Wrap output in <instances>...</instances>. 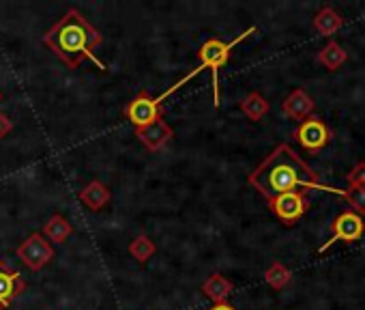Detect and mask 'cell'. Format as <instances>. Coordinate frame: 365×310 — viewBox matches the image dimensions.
I'll return each instance as SVG.
<instances>
[{
  "label": "cell",
  "instance_id": "1",
  "mask_svg": "<svg viewBox=\"0 0 365 310\" xmlns=\"http://www.w3.org/2000/svg\"><path fill=\"white\" fill-rule=\"evenodd\" d=\"M247 184L254 190H258L267 201H271L279 194H286V192H297L299 188L331 192L337 196L344 194V190L322 186L318 175L314 173V169L286 142L277 144L267 158L250 173Z\"/></svg>",
  "mask_w": 365,
  "mask_h": 310
},
{
  "label": "cell",
  "instance_id": "2",
  "mask_svg": "<svg viewBox=\"0 0 365 310\" xmlns=\"http://www.w3.org/2000/svg\"><path fill=\"white\" fill-rule=\"evenodd\" d=\"M46 46L65 61L71 69H76L84 59L93 61L101 71L108 67L95 56V50L103 44V35L88 24L86 18L78 9H69L43 37Z\"/></svg>",
  "mask_w": 365,
  "mask_h": 310
},
{
  "label": "cell",
  "instance_id": "3",
  "mask_svg": "<svg viewBox=\"0 0 365 310\" xmlns=\"http://www.w3.org/2000/svg\"><path fill=\"white\" fill-rule=\"evenodd\" d=\"M256 33V26H250L245 33H241L237 39H232V41H222V39H209V41H205L202 44V48H200V52H198V56H200V65H198V69H194L192 74H187L185 78H180L174 86H170L163 95H159L155 101L157 104H161L165 97H170L174 91H178L182 84L185 82H190L192 78H196L200 71H205V69H211V74H213V106L217 108L220 106V69L228 63V59H230V52L243 41V39H247L250 35H254Z\"/></svg>",
  "mask_w": 365,
  "mask_h": 310
},
{
  "label": "cell",
  "instance_id": "4",
  "mask_svg": "<svg viewBox=\"0 0 365 310\" xmlns=\"http://www.w3.org/2000/svg\"><path fill=\"white\" fill-rule=\"evenodd\" d=\"M294 140L307 153H318L331 142V129L320 116L312 114V116H307L305 121L299 123V127L294 129Z\"/></svg>",
  "mask_w": 365,
  "mask_h": 310
},
{
  "label": "cell",
  "instance_id": "5",
  "mask_svg": "<svg viewBox=\"0 0 365 310\" xmlns=\"http://www.w3.org/2000/svg\"><path fill=\"white\" fill-rule=\"evenodd\" d=\"M365 233V222L359 214L346 209L341 214H337V218L333 220L331 224V239L324 241L320 248H318V254L324 252L329 246H333L335 241H344V244H352V241H359Z\"/></svg>",
  "mask_w": 365,
  "mask_h": 310
},
{
  "label": "cell",
  "instance_id": "6",
  "mask_svg": "<svg viewBox=\"0 0 365 310\" xmlns=\"http://www.w3.org/2000/svg\"><path fill=\"white\" fill-rule=\"evenodd\" d=\"M267 203H269V209H271L286 226H292L294 222H299V220L307 214V209H309V201H307V196H305L301 190L279 194V196H275V199H271V201H267Z\"/></svg>",
  "mask_w": 365,
  "mask_h": 310
},
{
  "label": "cell",
  "instance_id": "7",
  "mask_svg": "<svg viewBox=\"0 0 365 310\" xmlns=\"http://www.w3.org/2000/svg\"><path fill=\"white\" fill-rule=\"evenodd\" d=\"M16 254L29 269L39 271L54 259V248L50 246V241H46V237L41 233H33L20 244Z\"/></svg>",
  "mask_w": 365,
  "mask_h": 310
},
{
  "label": "cell",
  "instance_id": "8",
  "mask_svg": "<svg viewBox=\"0 0 365 310\" xmlns=\"http://www.w3.org/2000/svg\"><path fill=\"white\" fill-rule=\"evenodd\" d=\"M161 114V106L150 97L148 91H142L131 104H127L125 108V116L138 127H144V125H150L153 121H157Z\"/></svg>",
  "mask_w": 365,
  "mask_h": 310
},
{
  "label": "cell",
  "instance_id": "9",
  "mask_svg": "<svg viewBox=\"0 0 365 310\" xmlns=\"http://www.w3.org/2000/svg\"><path fill=\"white\" fill-rule=\"evenodd\" d=\"M24 289H26V284L20 278V274L7 261L0 259V310L9 308L11 301L24 293Z\"/></svg>",
  "mask_w": 365,
  "mask_h": 310
},
{
  "label": "cell",
  "instance_id": "10",
  "mask_svg": "<svg viewBox=\"0 0 365 310\" xmlns=\"http://www.w3.org/2000/svg\"><path fill=\"white\" fill-rule=\"evenodd\" d=\"M135 138L148 149V151H159L163 149L172 138H174V131L172 127L161 121V116L157 121H153L150 125H144V127H138L135 129Z\"/></svg>",
  "mask_w": 365,
  "mask_h": 310
},
{
  "label": "cell",
  "instance_id": "11",
  "mask_svg": "<svg viewBox=\"0 0 365 310\" xmlns=\"http://www.w3.org/2000/svg\"><path fill=\"white\" fill-rule=\"evenodd\" d=\"M316 110V101L303 91V89H294L282 104V112L294 121H305L307 116H312Z\"/></svg>",
  "mask_w": 365,
  "mask_h": 310
},
{
  "label": "cell",
  "instance_id": "12",
  "mask_svg": "<svg viewBox=\"0 0 365 310\" xmlns=\"http://www.w3.org/2000/svg\"><path fill=\"white\" fill-rule=\"evenodd\" d=\"M344 20L341 16L333 9V7H322L316 16H314V31L320 37H333L339 29H341Z\"/></svg>",
  "mask_w": 365,
  "mask_h": 310
},
{
  "label": "cell",
  "instance_id": "13",
  "mask_svg": "<svg viewBox=\"0 0 365 310\" xmlns=\"http://www.w3.org/2000/svg\"><path fill=\"white\" fill-rule=\"evenodd\" d=\"M110 190H108V186H103L101 181H91L82 192H80V201L91 209V211H99V209H103L108 203H110Z\"/></svg>",
  "mask_w": 365,
  "mask_h": 310
},
{
  "label": "cell",
  "instance_id": "14",
  "mask_svg": "<svg viewBox=\"0 0 365 310\" xmlns=\"http://www.w3.org/2000/svg\"><path fill=\"white\" fill-rule=\"evenodd\" d=\"M232 289H235V284H232L226 276H222V274H213V276L202 284V293H205L213 304L226 301L228 295L232 293Z\"/></svg>",
  "mask_w": 365,
  "mask_h": 310
},
{
  "label": "cell",
  "instance_id": "15",
  "mask_svg": "<svg viewBox=\"0 0 365 310\" xmlns=\"http://www.w3.org/2000/svg\"><path fill=\"white\" fill-rule=\"evenodd\" d=\"M318 61H320V65H322L324 69H329V71H337V69L348 61V52H346L337 41L329 39V41H327V46L320 50Z\"/></svg>",
  "mask_w": 365,
  "mask_h": 310
},
{
  "label": "cell",
  "instance_id": "16",
  "mask_svg": "<svg viewBox=\"0 0 365 310\" xmlns=\"http://www.w3.org/2000/svg\"><path fill=\"white\" fill-rule=\"evenodd\" d=\"M271 110V104L260 95V93H250L243 101H241V112L250 119V121H260L267 112Z\"/></svg>",
  "mask_w": 365,
  "mask_h": 310
},
{
  "label": "cell",
  "instance_id": "17",
  "mask_svg": "<svg viewBox=\"0 0 365 310\" xmlns=\"http://www.w3.org/2000/svg\"><path fill=\"white\" fill-rule=\"evenodd\" d=\"M71 231L73 229H71L69 220L65 216H61V214H54L48 220V224L43 226V235L50 237V241H54V244H65V239L71 235Z\"/></svg>",
  "mask_w": 365,
  "mask_h": 310
},
{
  "label": "cell",
  "instance_id": "18",
  "mask_svg": "<svg viewBox=\"0 0 365 310\" xmlns=\"http://www.w3.org/2000/svg\"><path fill=\"white\" fill-rule=\"evenodd\" d=\"M264 280H267V284H269L271 289L282 291L286 284H290V280H292V271H290L284 263L275 261V263H271V265L267 267V271H264Z\"/></svg>",
  "mask_w": 365,
  "mask_h": 310
},
{
  "label": "cell",
  "instance_id": "19",
  "mask_svg": "<svg viewBox=\"0 0 365 310\" xmlns=\"http://www.w3.org/2000/svg\"><path fill=\"white\" fill-rule=\"evenodd\" d=\"M129 252L133 259H138L140 263L148 261L155 254V244L146 237V235H138L131 244H129Z\"/></svg>",
  "mask_w": 365,
  "mask_h": 310
},
{
  "label": "cell",
  "instance_id": "20",
  "mask_svg": "<svg viewBox=\"0 0 365 310\" xmlns=\"http://www.w3.org/2000/svg\"><path fill=\"white\" fill-rule=\"evenodd\" d=\"M341 199L348 203L350 211L359 214L361 218L365 216V188H348L344 190Z\"/></svg>",
  "mask_w": 365,
  "mask_h": 310
},
{
  "label": "cell",
  "instance_id": "21",
  "mask_svg": "<svg viewBox=\"0 0 365 310\" xmlns=\"http://www.w3.org/2000/svg\"><path fill=\"white\" fill-rule=\"evenodd\" d=\"M348 188H365V162H359L346 175Z\"/></svg>",
  "mask_w": 365,
  "mask_h": 310
},
{
  "label": "cell",
  "instance_id": "22",
  "mask_svg": "<svg viewBox=\"0 0 365 310\" xmlns=\"http://www.w3.org/2000/svg\"><path fill=\"white\" fill-rule=\"evenodd\" d=\"M11 131H14V121L5 112H0V138H5Z\"/></svg>",
  "mask_w": 365,
  "mask_h": 310
},
{
  "label": "cell",
  "instance_id": "23",
  "mask_svg": "<svg viewBox=\"0 0 365 310\" xmlns=\"http://www.w3.org/2000/svg\"><path fill=\"white\" fill-rule=\"evenodd\" d=\"M209 310H237L235 306H230V304H226V301H222V304H213Z\"/></svg>",
  "mask_w": 365,
  "mask_h": 310
},
{
  "label": "cell",
  "instance_id": "24",
  "mask_svg": "<svg viewBox=\"0 0 365 310\" xmlns=\"http://www.w3.org/2000/svg\"><path fill=\"white\" fill-rule=\"evenodd\" d=\"M0 99H3V95H0Z\"/></svg>",
  "mask_w": 365,
  "mask_h": 310
}]
</instances>
